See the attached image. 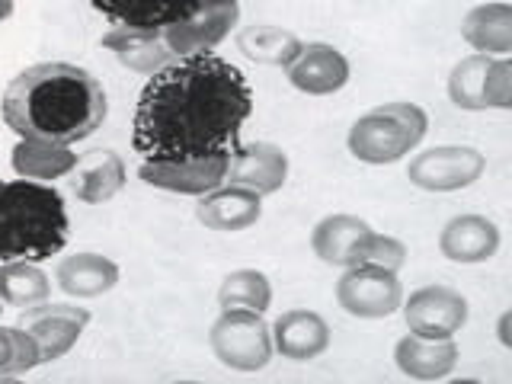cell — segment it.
<instances>
[{"mask_svg": "<svg viewBox=\"0 0 512 384\" xmlns=\"http://www.w3.org/2000/svg\"><path fill=\"white\" fill-rule=\"evenodd\" d=\"M509 320H512V314L506 311V314L500 317V343H503V346H512V336H509Z\"/></svg>", "mask_w": 512, "mask_h": 384, "instance_id": "d6a6232c", "label": "cell"}, {"mask_svg": "<svg viewBox=\"0 0 512 384\" xmlns=\"http://www.w3.org/2000/svg\"><path fill=\"white\" fill-rule=\"evenodd\" d=\"M218 4H237V0H196V7H218Z\"/></svg>", "mask_w": 512, "mask_h": 384, "instance_id": "e575fe53", "label": "cell"}, {"mask_svg": "<svg viewBox=\"0 0 512 384\" xmlns=\"http://www.w3.org/2000/svg\"><path fill=\"white\" fill-rule=\"evenodd\" d=\"M250 112L253 90L237 64L212 52L176 58L151 74L138 96L132 148L144 160L231 151Z\"/></svg>", "mask_w": 512, "mask_h": 384, "instance_id": "6da1fadb", "label": "cell"}, {"mask_svg": "<svg viewBox=\"0 0 512 384\" xmlns=\"http://www.w3.org/2000/svg\"><path fill=\"white\" fill-rule=\"evenodd\" d=\"M285 77L298 93L333 96L349 84L352 68H349V58L336 45L308 42V45H301L295 61L285 68Z\"/></svg>", "mask_w": 512, "mask_h": 384, "instance_id": "7c38bea8", "label": "cell"}, {"mask_svg": "<svg viewBox=\"0 0 512 384\" xmlns=\"http://www.w3.org/2000/svg\"><path fill=\"white\" fill-rule=\"evenodd\" d=\"M404 324L410 333L426 340H455V333L468 324V298L452 285H423L400 301Z\"/></svg>", "mask_w": 512, "mask_h": 384, "instance_id": "ba28073f", "label": "cell"}, {"mask_svg": "<svg viewBox=\"0 0 512 384\" xmlns=\"http://www.w3.org/2000/svg\"><path fill=\"white\" fill-rule=\"evenodd\" d=\"M80 157L71 151V144H52V141H32L20 138L10 151V167L23 180H61V176L74 173Z\"/></svg>", "mask_w": 512, "mask_h": 384, "instance_id": "7402d4cb", "label": "cell"}, {"mask_svg": "<svg viewBox=\"0 0 512 384\" xmlns=\"http://www.w3.org/2000/svg\"><path fill=\"white\" fill-rule=\"evenodd\" d=\"M301 39L292 29L272 26V23H256L244 26L237 32V48L244 52V58L256 64H269V68H288L301 52Z\"/></svg>", "mask_w": 512, "mask_h": 384, "instance_id": "d4e9b609", "label": "cell"}, {"mask_svg": "<svg viewBox=\"0 0 512 384\" xmlns=\"http://www.w3.org/2000/svg\"><path fill=\"white\" fill-rule=\"evenodd\" d=\"M13 16V0H0V23Z\"/></svg>", "mask_w": 512, "mask_h": 384, "instance_id": "836d02e7", "label": "cell"}, {"mask_svg": "<svg viewBox=\"0 0 512 384\" xmlns=\"http://www.w3.org/2000/svg\"><path fill=\"white\" fill-rule=\"evenodd\" d=\"M429 132V116L420 103H381L362 112L346 135L349 154L368 167H388L404 160L423 144Z\"/></svg>", "mask_w": 512, "mask_h": 384, "instance_id": "277c9868", "label": "cell"}, {"mask_svg": "<svg viewBox=\"0 0 512 384\" xmlns=\"http://www.w3.org/2000/svg\"><path fill=\"white\" fill-rule=\"evenodd\" d=\"M20 324L36 336L42 349V365L55 362L77 346L80 333L90 324V311L68 301H39L20 311Z\"/></svg>", "mask_w": 512, "mask_h": 384, "instance_id": "30bf717a", "label": "cell"}, {"mask_svg": "<svg viewBox=\"0 0 512 384\" xmlns=\"http://www.w3.org/2000/svg\"><path fill=\"white\" fill-rule=\"evenodd\" d=\"M196 218L208 231H221V234L247 231L263 218V196H256L253 189H244V186L221 183L218 189L199 196Z\"/></svg>", "mask_w": 512, "mask_h": 384, "instance_id": "9a60e30c", "label": "cell"}, {"mask_svg": "<svg viewBox=\"0 0 512 384\" xmlns=\"http://www.w3.org/2000/svg\"><path fill=\"white\" fill-rule=\"evenodd\" d=\"M109 116L106 90L87 68L71 61H39L4 90V122L16 138L77 144Z\"/></svg>", "mask_w": 512, "mask_h": 384, "instance_id": "7a4b0ae2", "label": "cell"}, {"mask_svg": "<svg viewBox=\"0 0 512 384\" xmlns=\"http://www.w3.org/2000/svg\"><path fill=\"white\" fill-rule=\"evenodd\" d=\"M484 103H487V109H512V61H509V55H500L490 61Z\"/></svg>", "mask_w": 512, "mask_h": 384, "instance_id": "f546056e", "label": "cell"}, {"mask_svg": "<svg viewBox=\"0 0 512 384\" xmlns=\"http://www.w3.org/2000/svg\"><path fill=\"white\" fill-rule=\"evenodd\" d=\"M48 298H52V279L39 269V263L0 260V301L23 311Z\"/></svg>", "mask_w": 512, "mask_h": 384, "instance_id": "484cf974", "label": "cell"}, {"mask_svg": "<svg viewBox=\"0 0 512 384\" xmlns=\"http://www.w3.org/2000/svg\"><path fill=\"white\" fill-rule=\"evenodd\" d=\"M71 221L64 196L39 180L0 183V260L45 263L68 244Z\"/></svg>", "mask_w": 512, "mask_h": 384, "instance_id": "3957f363", "label": "cell"}, {"mask_svg": "<svg viewBox=\"0 0 512 384\" xmlns=\"http://www.w3.org/2000/svg\"><path fill=\"white\" fill-rule=\"evenodd\" d=\"M493 55L471 52L464 55L452 74H448V100L464 112H484V87H487V71H490Z\"/></svg>", "mask_w": 512, "mask_h": 384, "instance_id": "4316f807", "label": "cell"}, {"mask_svg": "<svg viewBox=\"0 0 512 384\" xmlns=\"http://www.w3.org/2000/svg\"><path fill=\"white\" fill-rule=\"evenodd\" d=\"M106 52L116 55L122 68L135 71V74H157L160 68H167L176 55L170 52V45L160 36V29H125V26H112L106 36L100 39Z\"/></svg>", "mask_w": 512, "mask_h": 384, "instance_id": "e0dca14e", "label": "cell"}, {"mask_svg": "<svg viewBox=\"0 0 512 384\" xmlns=\"http://www.w3.org/2000/svg\"><path fill=\"white\" fill-rule=\"evenodd\" d=\"M500 250V228L487 215H455L439 234V253L461 266L487 263Z\"/></svg>", "mask_w": 512, "mask_h": 384, "instance_id": "2e32d148", "label": "cell"}, {"mask_svg": "<svg viewBox=\"0 0 512 384\" xmlns=\"http://www.w3.org/2000/svg\"><path fill=\"white\" fill-rule=\"evenodd\" d=\"M231 164V151L192 157V160H141L138 180L176 196H205L224 183Z\"/></svg>", "mask_w": 512, "mask_h": 384, "instance_id": "9c48e42d", "label": "cell"}, {"mask_svg": "<svg viewBox=\"0 0 512 384\" xmlns=\"http://www.w3.org/2000/svg\"><path fill=\"white\" fill-rule=\"evenodd\" d=\"M125 160L116 151H93L87 160H80L74 170V196L87 205H103L116 199L125 186Z\"/></svg>", "mask_w": 512, "mask_h": 384, "instance_id": "cb8c5ba5", "label": "cell"}, {"mask_svg": "<svg viewBox=\"0 0 512 384\" xmlns=\"http://www.w3.org/2000/svg\"><path fill=\"white\" fill-rule=\"evenodd\" d=\"M237 23H240V4L199 7L196 13H189L186 20L164 26L160 36H164V42L170 45V52L176 58L205 55L228 39Z\"/></svg>", "mask_w": 512, "mask_h": 384, "instance_id": "8fae6325", "label": "cell"}, {"mask_svg": "<svg viewBox=\"0 0 512 384\" xmlns=\"http://www.w3.org/2000/svg\"><path fill=\"white\" fill-rule=\"evenodd\" d=\"M0 314H4V301H0Z\"/></svg>", "mask_w": 512, "mask_h": 384, "instance_id": "d590c367", "label": "cell"}, {"mask_svg": "<svg viewBox=\"0 0 512 384\" xmlns=\"http://www.w3.org/2000/svg\"><path fill=\"white\" fill-rule=\"evenodd\" d=\"M218 304L221 308H247L263 314L272 304V282L260 269H234L218 285Z\"/></svg>", "mask_w": 512, "mask_h": 384, "instance_id": "83f0119b", "label": "cell"}, {"mask_svg": "<svg viewBox=\"0 0 512 384\" xmlns=\"http://www.w3.org/2000/svg\"><path fill=\"white\" fill-rule=\"evenodd\" d=\"M458 343L455 340H426V336L407 333L394 346V365L407 378L416 381H439L448 378L458 365Z\"/></svg>", "mask_w": 512, "mask_h": 384, "instance_id": "ac0fdd59", "label": "cell"}, {"mask_svg": "<svg viewBox=\"0 0 512 384\" xmlns=\"http://www.w3.org/2000/svg\"><path fill=\"white\" fill-rule=\"evenodd\" d=\"M208 346L231 372H260L276 356L263 314L247 308H221L212 330H208Z\"/></svg>", "mask_w": 512, "mask_h": 384, "instance_id": "5b68a950", "label": "cell"}, {"mask_svg": "<svg viewBox=\"0 0 512 384\" xmlns=\"http://www.w3.org/2000/svg\"><path fill=\"white\" fill-rule=\"evenodd\" d=\"M269 333H272V349H276L282 359H292V362L320 359L333 340L327 320L308 308L282 311L276 317V324L269 327Z\"/></svg>", "mask_w": 512, "mask_h": 384, "instance_id": "5bb4252c", "label": "cell"}, {"mask_svg": "<svg viewBox=\"0 0 512 384\" xmlns=\"http://www.w3.org/2000/svg\"><path fill=\"white\" fill-rule=\"evenodd\" d=\"M461 39L468 42L474 52L484 55H509L512 52V7L503 0L493 4L471 7L468 16L461 20Z\"/></svg>", "mask_w": 512, "mask_h": 384, "instance_id": "603a6c76", "label": "cell"}, {"mask_svg": "<svg viewBox=\"0 0 512 384\" xmlns=\"http://www.w3.org/2000/svg\"><path fill=\"white\" fill-rule=\"evenodd\" d=\"M368 231H372V224H368L365 218L336 212V215H327L314 224L311 250L320 263L346 269V266H352V260H356V247Z\"/></svg>", "mask_w": 512, "mask_h": 384, "instance_id": "44dd1931", "label": "cell"}, {"mask_svg": "<svg viewBox=\"0 0 512 384\" xmlns=\"http://www.w3.org/2000/svg\"><path fill=\"white\" fill-rule=\"evenodd\" d=\"M55 285L71 298H100L119 285V266L103 253H74L55 266Z\"/></svg>", "mask_w": 512, "mask_h": 384, "instance_id": "ffe728a7", "label": "cell"}, {"mask_svg": "<svg viewBox=\"0 0 512 384\" xmlns=\"http://www.w3.org/2000/svg\"><path fill=\"white\" fill-rule=\"evenodd\" d=\"M487 170V157L471 144H436L410 157L407 180L423 192H458L474 186Z\"/></svg>", "mask_w": 512, "mask_h": 384, "instance_id": "8992f818", "label": "cell"}, {"mask_svg": "<svg viewBox=\"0 0 512 384\" xmlns=\"http://www.w3.org/2000/svg\"><path fill=\"white\" fill-rule=\"evenodd\" d=\"M10 340H13V359L7 365V378L26 375L32 368L42 365V349L36 343V336H32L23 324L10 327Z\"/></svg>", "mask_w": 512, "mask_h": 384, "instance_id": "4dcf8cb0", "label": "cell"}, {"mask_svg": "<svg viewBox=\"0 0 512 384\" xmlns=\"http://www.w3.org/2000/svg\"><path fill=\"white\" fill-rule=\"evenodd\" d=\"M90 7L125 29H164L199 10L196 0H90Z\"/></svg>", "mask_w": 512, "mask_h": 384, "instance_id": "d6986e66", "label": "cell"}, {"mask_svg": "<svg viewBox=\"0 0 512 384\" xmlns=\"http://www.w3.org/2000/svg\"><path fill=\"white\" fill-rule=\"evenodd\" d=\"M288 180V154L272 141H250L231 151L224 183L253 189L256 196H276Z\"/></svg>", "mask_w": 512, "mask_h": 384, "instance_id": "4fadbf2b", "label": "cell"}, {"mask_svg": "<svg viewBox=\"0 0 512 384\" xmlns=\"http://www.w3.org/2000/svg\"><path fill=\"white\" fill-rule=\"evenodd\" d=\"M13 359V340H10V327L0 324V378H7V365Z\"/></svg>", "mask_w": 512, "mask_h": 384, "instance_id": "1f68e13d", "label": "cell"}, {"mask_svg": "<svg viewBox=\"0 0 512 384\" xmlns=\"http://www.w3.org/2000/svg\"><path fill=\"white\" fill-rule=\"evenodd\" d=\"M407 247H404V240H397L391 234H378V231H368L362 240H359V247H356V260H352V266H359V263H372V266H384V269H391V272H400L407 263Z\"/></svg>", "mask_w": 512, "mask_h": 384, "instance_id": "f1b7e54d", "label": "cell"}, {"mask_svg": "<svg viewBox=\"0 0 512 384\" xmlns=\"http://www.w3.org/2000/svg\"><path fill=\"white\" fill-rule=\"evenodd\" d=\"M400 301H404V285H400L397 272L372 266V263H359V266H346L340 282H336V304L359 320H384L400 311Z\"/></svg>", "mask_w": 512, "mask_h": 384, "instance_id": "52a82bcc", "label": "cell"}]
</instances>
